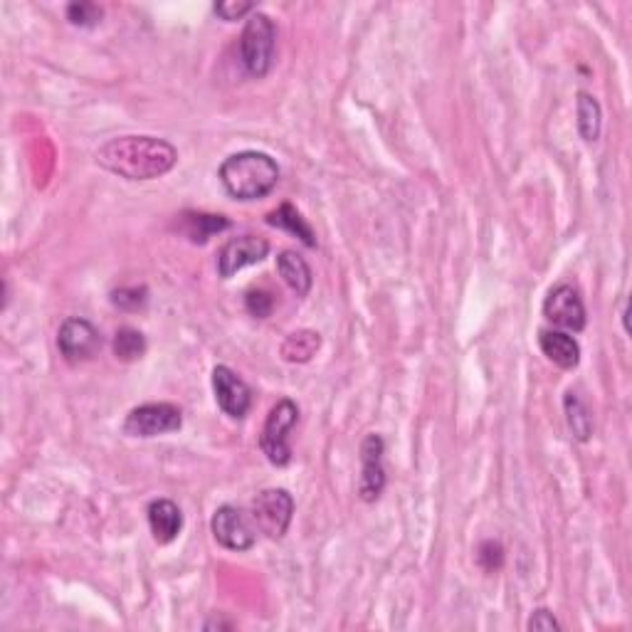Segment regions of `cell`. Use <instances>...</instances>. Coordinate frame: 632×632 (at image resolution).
I'll return each mask as SVG.
<instances>
[{
  "label": "cell",
  "mask_w": 632,
  "mask_h": 632,
  "mask_svg": "<svg viewBox=\"0 0 632 632\" xmlns=\"http://www.w3.org/2000/svg\"><path fill=\"white\" fill-rule=\"evenodd\" d=\"M245 307L255 319H267L275 309V297L267 289H250L245 294Z\"/></svg>",
  "instance_id": "cell-24"
},
{
  "label": "cell",
  "mask_w": 632,
  "mask_h": 632,
  "mask_svg": "<svg viewBox=\"0 0 632 632\" xmlns=\"http://www.w3.org/2000/svg\"><path fill=\"white\" fill-rule=\"evenodd\" d=\"M563 408H566V420L568 428H571L573 437L578 442H588L593 435V413L588 410V405L583 403L581 395L568 391L566 400H563Z\"/></svg>",
  "instance_id": "cell-19"
},
{
  "label": "cell",
  "mask_w": 632,
  "mask_h": 632,
  "mask_svg": "<svg viewBox=\"0 0 632 632\" xmlns=\"http://www.w3.org/2000/svg\"><path fill=\"white\" fill-rule=\"evenodd\" d=\"M386 442L381 435H368L361 442V479H358V497L363 502H376L386 487V467H383Z\"/></svg>",
  "instance_id": "cell-11"
},
{
  "label": "cell",
  "mask_w": 632,
  "mask_h": 632,
  "mask_svg": "<svg viewBox=\"0 0 632 632\" xmlns=\"http://www.w3.org/2000/svg\"><path fill=\"white\" fill-rule=\"evenodd\" d=\"M277 272L282 277V282L292 289L297 297H307L309 289H312V267L304 260L299 252L284 250L277 255Z\"/></svg>",
  "instance_id": "cell-15"
},
{
  "label": "cell",
  "mask_w": 632,
  "mask_h": 632,
  "mask_svg": "<svg viewBox=\"0 0 632 632\" xmlns=\"http://www.w3.org/2000/svg\"><path fill=\"white\" fill-rule=\"evenodd\" d=\"M215 15L223 18L225 23H233V20L245 18V15L255 13V3H237V0H223V3H215Z\"/></svg>",
  "instance_id": "cell-26"
},
{
  "label": "cell",
  "mask_w": 632,
  "mask_h": 632,
  "mask_svg": "<svg viewBox=\"0 0 632 632\" xmlns=\"http://www.w3.org/2000/svg\"><path fill=\"white\" fill-rule=\"evenodd\" d=\"M270 255V242L257 235H240L225 242L223 250L218 252V275L223 279L235 277L245 267L257 265Z\"/></svg>",
  "instance_id": "cell-8"
},
{
  "label": "cell",
  "mask_w": 632,
  "mask_h": 632,
  "mask_svg": "<svg viewBox=\"0 0 632 632\" xmlns=\"http://www.w3.org/2000/svg\"><path fill=\"white\" fill-rule=\"evenodd\" d=\"M67 18L77 28H97L104 18V10L94 3H72L67 5Z\"/></svg>",
  "instance_id": "cell-22"
},
{
  "label": "cell",
  "mask_w": 632,
  "mask_h": 632,
  "mask_svg": "<svg viewBox=\"0 0 632 632\" xmlns=\"http://www.w3.org/2000/svg\"><path fill=\"white\" fill-rule=\"evenodd\" d=\"M267 225H272V228H279V230H287V233L299 237V240H302L307 247H316V235H314L312 225L302 218V213H299L292 203H282L277 210H272V213L267 215Z\"/></svg>",
  "instance_id": "cell-16"
},
{
  "label": "cell",
  "mask_w": 632,
  "mask_h": 632,
  "mask_svg": "<svg viewBox=\"0 0 632 632\" xmlns=\"http://www.w3.org/2000/svg\"><path fill=\"white\" fill-rule=\"evenodd\" d=\"M319 349H321V336L312 329H302V331H294V334H289L287 339H284L279 354H282V358L287 363H307V361H312Z\"/></svg>",
  "instance_id": "cell-18"
},
{
  "label": "cell",
  "mask_w": 632,
  "mask_h": 632,
  "mask_svg": "<svg viewBox=\"0 0 632 632\" xmlns=\"http://www.w3.org/2000/svg\"><path fill=\"white\" fill-rule=\"evenodd\" d=\"M220 183L230 198L260 200L270 196L279 183V166L270 154L240 151L228 156L220 166Z\"/></svg>",
  "instance_id": "cell-2"
},
{
  "label": "cell",
  "mask_w": 632,
  "mask_h": 632,
  "mask_svg": "<svg viewBox=\"0 0 632 632\" xmlns=\"http://www.w3.org/2000/svg\"><path fill=\"white\" fill-rule=\"evenodd\" d=\"M539 346L544 351V356L549 358L551 363H556L558 368H576L581 363V346L566 331H556V329H544L539 334Z\"/></svg>",
  "instance_id": "cell-13"
},
{
  "label": "cell",
  "mask_w": 632,
  "mask_h": 632,
  "mask_svg": "<svg viewBox=\"0 0 632 632\" xmlns=\"http://www.w3.org/2000/svg\"><path fill=\"white\" fill-rule=\"evenodd\" d=\"M97 163L126 181H154L173 171L178 151L156 136H119L97 151Z\"/></svg>",
  "instance_id": "cell-1"
},
{
  "label": "cell",
  "mask_w": 632,
  "mask_h": 632,
  "mask_svg": "<svg viewBox=\"0 0 632 632\" xmlns=\"http://www.w3.org/2000/svg\"><path fill=\"white\" fill-rule=\"evenodd\" d=\"M479 563H482L484 571H499L504 563V549L499 541H484L482 546H479V553H477Z\"/></svg>",
  "instance_id": "cell-25"
},
{
  "label": "cell",
  "mask_w": 632,
  "mask_h": 632,
  "mask_svg": "<svg viewBox=\"0 0 632 632\" xmlns=\"http://www.w3.org/2000/svg\"><path fill=\"white\" fill-rule=\"evenodd\" d=\"M146 354V339L141 331L131 329V326H124V329L117 331L114 336V356L124 363H134L139 361L141 356Z\"/></svg>",
  "instance_id": "cell-21"
},
{
  "label": "cell",
  "mask_w": 632,
  "mask_h": 632,
  "mask_svg": "<svg viewBox=\"0 0 632 632\" xmlns=\"http://www.w3.org/2000/svg\"><path fill=\"white\" fill-rule=\"evenodd\" d=\"M149 302V292L146 287H121L112 292V304L121 312H139Z\"/></svg>",
  "instance_id": "cell-23"
},
{
  "label": "cell",
  "mask_w": 632,
  "mask_h": 632,
  "mask_svg": "<svg viewBox=\"0 0 632 632\" xmlns=\"http://www.w3.org/2000/svg\"><path fill=\"white\" fill-rule=\"evenodd\" d=\"M183 428L181 408L171 403H146L131 410L124 420V433L129 437H158Z\"/></svg>",
  "instance_id": "cell-6"
},
{
  "label": "cell",
  "mask_w": 632,
  "mask_h": 632,
  "mask_svg": "<svg viewBox=\"0 0 632 632\" xmlns=\"http://www.w3.org/2000/svg\"><path fill=\"white\" fill-rule=\"evenodd\" d=\"M252 521L267 539H282L292 524L294 499L287 489H265L252 499Z\"/></svg>",
  "instance_id": "cell-5"
},
{
  "label": "cell",
  "mask_w": 632,
  "mask_h": 632,
  "mask_svg": "<svg viewBox=\"0 0 632 632\" xmlns=\"http://www.w3.org/2000/svg\"><path fill=\"white\" fill-rule=\"evenodd\" d=\"M544 316L553 326H561L566 331H583L586 329V307L583 299L571 284H556L544 302Z\"/></svg>",
  "instance_id": "cell-10"
},
{
  "label": "cell",
  "mask_w": 632,
  "mask_h": 632,
  "mask_svg": "<svg viewBox=\"0 0 632 632\" xmlns=\"http://www.w3.org/2000/svg\"><path fill=\"white\" fill-rule=\"evenodd\" d=\"M215 541L230 551H250L255 546V529L250 526L242 509L223 504L210 521Z\"/></svg>",
  "instance_id": "cell-9"
},
{
  "label": "cell",
  "mask_w": 632,
  "mask_h": 632,
  "mask_svg": "<svg viewBox=\"0 0 632 632\" xmlns=\"http://www.w3.org/2000/svg\"><path fill=\"white\" fill-rule=\"evenodd\" d=\"M149 526L156 544H171L183 529V514L176 502L171 499H156L149 504Z\"/></svg>",
  "instance_id": "cell-14"
},
{
  "label": "cell",
  "mask_w": 632,
  "mask_h": 632,
  "mask_svg": "<svg viewBox=\"0 0 632 632\" xmlns=\"http://www.w3.org/2000/svg\"><path fill=\"white\" fill-rule=\"evenodd\" d=\"M213 391L220 410L230 418L242 420L252 408V391L245 381L228 366H215Z\"/></svg>",
  "instance_id": "cell-12"
},
{
  "label": "cell",
  "mask_w": 632,
  "mask_h": 632,
  "mask_svg": "<svg viewBox=\"0 0 632 632\" xmlns=\"http://www.w3.org/2000/svg\"><path fill=\"white\" fill-rule=\"evenodd\" d=\"M181 218V230L188 235V240L196 242V245H205L210 237L230 228V220L223 218V215L186 213L181 215Z\"/></svg>",
  "instance_id": "cell-17"
},
{
  "label": "cell",
  "mask_w": 632,
  "mask_h": 632,
  "mask_svg": "<svg viewBox=\"0 0 632 632\" xmlns=\"http://www.w3.org/2000/svg\"><path fill=\"white\" fill-rule=\"evenodd\" d=\"M526 628H529L531 632H551V630H561V623L553 618L551 610L541 608V610H536L534 615H531L529 623H526Z\"/></svg>",
  "instance_id": "cell-27"
},
{
  "label": "cell",
  "mask_w": 632,
  "mask_h": 632,
  "mask_svg": "<svg viewBox=\"0 0 632 632\" xmlns=\"http://www.w3.org/2000/svg\"><path fill=\"white\" fill-rule=\"evenodd\" d=\"M277 50V28L270 15L252 13L247 18L245 30L240 38V60L250 77L262 79L275 65Z\"/></svg>",
  "instance_id": "cell-3"
},
{
  "label": "cell",
  "mask_w": 632,
  "mask_h": 632,
  "mask_svg": "<svg viewBox=\"0 0 632 632\" xmlns=\"http://www.w3.org/2000/svg\"><path fill=\"white\" fill-rule=\"evenodd\" d=\"M57 349L67 363H84L99 354L102 334L92 321L72 316V319L62 321L60 331H57Z\"/></svg>",
  "instance_id": "cell-7"
},
{
  "label": "cell",
  "mask_w": 632,
  "mask_h": 632,
  "mask_svg": "<svg viewBox=\"0 0 632 632\" xmlns=\"http://www.w3.org/2000/svg\"><path fill=\"white\" fill-rule=\"evenodd\" d=\"M299 408L294 400L282 398L267 415V423L262 428L260 447L267 460L275 467H287L292 462V447H289V433L297 425Z\"/></svg>",
  "instance_id": "cell-4"
},
{
  "label": "cell",
  "mask_w": 632,
  "mask_h": 632,
  "mask_svg": "<svg viewBox=\"0 0 632 632\" xmlns=\"http://www.w3.org/2000/svg\"><path fill=\"white\" fill-rule=\"evenodd\" d=\"M600 124H603V112L593 94L578 92V131H581L583 141L593 144L600 136Z\"/></svg>",
  "instance_id": "cell-20"
}]
</instances>
